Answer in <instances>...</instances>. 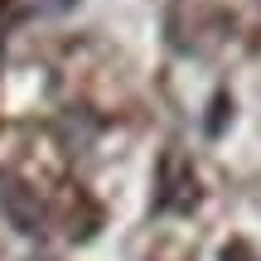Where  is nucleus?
Returning <instances> with one entry per match:
<instances>
[{"instance_id":"2","label":"nucleus","mask_w":261,"mask_h":261,"mask_svg":"<svg viewBox=\"0 0 261 261\" xmlns=\"http://www.w3.org/2000/svg\"><path fill=\"white\" fill-rule=\"evenodd\" d=\"M223 112H227V97H218V102H213V121H208L213 136H218V126H223Z\"/></svg>"},{"instance_id":"1","label":"nucleus","mask_w":261,"mask_h":261,"mask_svg":"<svg viewBox=\"0 0 261 261\" xmlns=\"http://www.w3.org/2000/svg\"><path fill=\"white\" fill-rule=\"evenodd\" d=\"M0 213H5V223L15 227V232H39V203H34V194H24V189L10 184V179H0Z\"/></svg>"},{"instance_id":"3","label":"nucleus","mask_w":261,"mask_h":261,"mask_svg":"<svg viewBox=\"0 0 261 261\" xmlns=\"http://www.w3.org/2000/svg\"><path fill=\"white\" fill-rule=\"evenodd\" d=\"M48 10H68V5H77V0H44Z\"/></svg>"}]
</instances>
